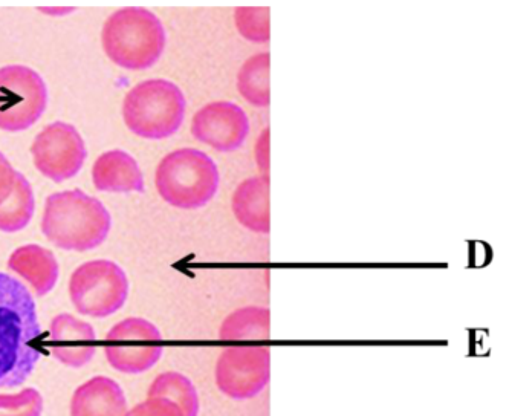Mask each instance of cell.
I'll use <instances>...</instances> for the list:
<instances>
[{
  "label": "cell",
  "mask_w": 512,
  "mask_h": 416,
  "mask_svg": "<svg viewBox=\"0 0 512 416\" xmlns=\"http://www.w3.org/2000/svg\"><path fill=\"white\" fill-rule=\"evenodd\" d=\"M42 329L30 291L10 274L0 273V389L22 386L42 352Z\"/></svg>",
  "instance_id": "obj_1"
},
{
  "label": "cell",
  "mask_w": 512,
  "mask_h": 416,
  "mask_svg": "<svg viewBox=\"0 0 512 416\" xmlns=\"http://www.w3.org/2000/svg\"><path fill=\"white\" fill-rule=\"evenodd\" d=\"M111 228L109 210L83 190H65L46 198L42 233L57 248L80 253L95 250L106 241Z\"/></svg>",
  "instance_id": "obj_2"
},
{
  "label": "cell",
  "mask_w": 512,
  "mask_h": 416,
  "mask_svg": "<svg viewBox=\"0 0 512 416\" xmlns=\"http://www.w3.org/2000/svg\"><path fill=\"white\" fill-rule=\"evenodd\" d=\"M166 43L163 22L143 7L115 11L101 31V45L106 56L129 71H144L156 65L163 57Z\"/></svg>",
  "instance_id": "obj_3"
},
{
  "label": "cell",
  "mask_w": 512,
  "mask_h": 416,
  "mask_svg": "<svg viewBox=\"0 0 512 416\" xmlns=\"http://www.w3.org/2000/svg\"><path fill=\"white\" fill-rule=\"evenodd\" d=\"M221 184L213 158L193 147L173 150L156 167L159 196L179 210H198L216 196Z\"/></svg>",
  "instance_id": "obj_4"
},
{
  "label": "cell",
  "mask_w": 512,
  "mask_h": 416,
  "mask_svg": "<svg viewBox=\"0 0 512 416\" xmlns=\"http://www.w3.org/2000/svg\"><path fill=\"white\" fill-rule=\"evenodd\" d=\"M187 100L176 83L152 78L138 83L123 101V118L132 134L146 140H166L181 129Z\"/></svg>",
  "instance_id": "obj_5"
},
{
  "label": "cell",
  "mask_w": 512,
  "mask_h": 416,
  "mask_svg": "<svg viewBox=\"0 0 512 416\" xmlns=\"http://www.w3.org/2000/svg\"><path fill=\"white\" fill-rule=\"evenodd\" d=\"M129 296V280L112 260H91L80 265L69 280V297L78 314L106 319L123 308Z\"/></svg>",
  "instance_id": "obj_6"
},
{
  "label": "cell",
  "mask_w": 512,
  "mask_h": 416,
  "mask_svg": "<svg viewBox=\"0 0 512 416\" xmlns=\"http://www.w3.org/2000/svg\"><path fill=\"white\" fill-rule=\"evenodd\" d=\"M48 88L42 75L23 65L0 68V130L22 132L45 114Z\"/></svg>",
  "instance_id": "obj_7"
},
{
  "label": "cell",
  "mask_w": 512,
  "mask_h": 416,
  "mask_svg": "<svg viewBox=\"0 0 512 416\" xmlns=\"http://www.w3.org/2000/svg\"><path fill=\"white\" fill-rule=\"evenodd\" d=\"M104 354L115 371L143 374L163 357V335L149 320L129 317L107 332Z\"/></svg>",
  "instance_id": "obj_8"
},
{
  "label": "cell",
  "mask_w": 512,
  "mask_h": 416,
  "mask_svg": "<svg viewBox=\"0 0 512 416\" xmlns=\"http://www.w3.org/2000/svg\"><path fill=\"white\" fill-rule=\"evenodd\" d=\"M216 386L231 400L245 401L262 394L271 378V354L266 346H231L219 355L214 369Z\"/></svg>",
  "instance_id": "obj_9"
},
{
  "label": "cell",
  "mask_w": 512,
  "mask_h": 416,
  "mask_svg": "<svg viewBox=\"0 0 512 416\" xmlns=\"http://www.w3.org/2000/svg\"><path fill=\"white\" fill-rule=\"evenodd\" d=\"M31 155L34 166L45 178L63 182L82 170L88 150L82 135L72 124L56 121L34 138Z\"/></svg>",
  "instance_id": "obj_10"
},
{
  "label": "cell",
  "mask_w": 512,
  "mask_h": 416,
  "mask_svg": "<svg viewBox=\"0 0 512 416\" xmlns=\"http://www.w3.org/2000/svg\"><path fill=\"white\" fill-rule=\"evenodd\" d=\"M190 129L199 143L218 152H234L250 135V118L233 101H211L196 112Z\"/></svg>",
  "instance_id": "obj_11"
},
{
  "label": "cell",
  "mask_w": 512,
  "mask_h": 416,
  "mask_svg": "<svg viewBox=\"0 0 512 416\" xmlns=\"http://www.w3.org/2000/svg\"><path fill=\"white\" fill-rule=\"evenodd\" d=\"M49 338L54 358L71 369H80L91 363L97 351V335L92 325L75 319L68 312L52 319Z\"/></svg>",
  "instance_id": "obj_12"
},
{
  "label": "cell",
  "mask_w": 512,
  "mask_h": 416,
  "mask_svg": "<svg viewBox=\"0 0 512 416\" xmlns=\"http://www.w3.org/2000/svg\"><path fill=\"white\" fill-rule=\"evenodd\" d=\"M92 182L98 192L143 193L146 189L137 160L120 149L98 156L92 166Z\"/></svg>",
  "instance_id": "obj_13"
},
{
  "label": "cell",
  "mask_w": 512,
  "mask_h": 416,
  "mask_svg": "<svg viewBox=\"0 0 512 416\" xmlns=\"http://www.w3.org/2000/svg\"><path fill=\"white\" fill-rule=\"evenodd\" d=\"M127 412L126 395L120 384L103 375L86 381L72 395L74 416H124Z\"/></svg>",
  "instance_id": "obj_14"
},
{
  "label": "cell",
  "mask_w": 512,
  "mask_h": 416,
  "mask_svg": "<svg viewBox=\"0 0 512 416\" xmlns=\"http://www.w3.org/2000/svg\"><path fill=\"white\" fill-rule=\"evenodd\" d=\"M234 218L242 227L253 233L268 234L269 175L253 176L240 182L231 198Z\"/></svg>",
  "instance_id": "obj_15"
},
{
  "label": "cell",
  "mask_w": 512,
  "mask_h": 416,
  "mask_svg": "<svg viewBox=\"0 0 512 416\" xmlns=\"http://www.w3.org/2000/svg\"><path fill=\"white\" fill-rule=\"evenodd\" d=\"M8 268L30 283L40 297L51 293L59 282L60 270L56 256L40 245L30 244L17 248L8 259Z\"/></svg>",
  "instance_id": "obj_16"
},
{
  "label": "cell",
  "mask_w": 512,
  "mask_h": 416,
  "mask_svg": "<svg viewBox=\"0 0 512 416\" xmlns=\"http://www.w3.org/2000/svg\"><path fill=\"white\" fill-rule=\"evenodd\" d=\"M268 308L263 306H244L231 312L219 329V338L224 342H245V340H268Z\"/></svg>",
  "instance_id": "obj_17"
},
{
  "label": "cell",
  "mask_w": 512,
  "mask_h": 416,
  "mask_svg": "<svg viewBox=\"0 0 512 416\" xmlns=\"http://www.w3.org/2000/svg\"><path fill=\"white\" fill-rule=\"evenodd\" d=\"M36 212V199L30 181L17 172L11 195L0 204V231L17 233L26 228Z\"/></svg>",
  "instance_id": "obj_18"
},
{
  "label": "cell",
  "mask_w": 512,
  "mask_h": 416,
  "mask_svg": "<svg viewBox=\"0 0 512 416\" xmlns=\"http://www.w3.org/2000/svg\"><path fill=\"white\" fill-rule=\"evenodd\" d=\"M269 62V52H259L240 66L237 72V91L256 108H268L271 103Z\"/></svg>",
  "instance_id": "obj_19"
},
{
  "label": "cell",
  "mask_w": 512,
  "mask_h": 416,
  "mask_svg": "<svg viewBox=\"0 0 512 416\" xmlns=\"http://www.w3.org/2000/svg\"><path fill=\"white\" fill-rule=\"evenodd\" d=\"M147 397H163L181 407L185 416L199 413L198 389L190 378L179 372H164L158 375L147 390Z\"/></svg>",
  "instance_id": "obj_20"
},
{
  "label": "cell",
  "mask_w": 512,
  "mask_h": 416,
  "mask_svg": "<svg viewBox=\"0 0 512 416\" xmlns=\"http://www.w3.org/2000/svg\"><path fill=\"white\" fill-rule=\"evenodd\" d=\"M234 23L240 36L248 42L266 43L269 40V8L239 7L234 11Z\"/></svg>",
  "instance_id": "obj_21"
},
{
  "label": "cell",
  "mask_w": 512,
  "mask_h": 416,
  "mask_svg": "<svg viewBox=\"0 0 512 416\" xmlns=\"http://www.w3.org/2000/svg\"><path fill=\"white\" fill-rule=\"evenodd\" d=\"M42 412L43 398L34 387L16 395H0V415L39 416Z\"/></svg>",
  "instance_id": "obj_22"
},
{
  "label": "cell",
  "mask_w": 512,
  "mask_h": 416,
  "mask_svg": "<svg viewBox=\"0 0 512 416\" xmlns=\"http://www.w3.org/2000/svg\"><path fill=\"white\" fill-rule=\"evenodd\" d=\"M127 415L182 416L181 407L163 397H147L146 401L133 407Z\"/></svg>",
  "instance_id": "obj_23"
},
{
  "label": "cell",
  "mask_w": 512,
  "mask_h": 416,
  "mask_svg": "<svg viewBox=\"0 0 512 416\" xmlns=\"http://www.w3.org/2000/svg\"><path fill=\"white\" fill-rule=\"evenodd\" d=\"M17 170L11 166L7 156L0 152V204L11 195L16 182Z\"/></svg>",
  "instance_id": "obj_24"
},
{
  "label": "cell",
  "mask_w": 512,
  "mask_h": 416,
  "mask_svg": "<svg viewBox=\"0 0 512 416\" xmlns=\"http://www.w3.org/2000/svg\"><path fill=\"white\" fill-rule=\"evenodd\" d=\"M254 158H256L257 167L262 170L265 175L269 172V129H263L262 134L259 135L254 147Z\"/></svg>",
  "instance_id": "obj_25"
}]
</instances>
